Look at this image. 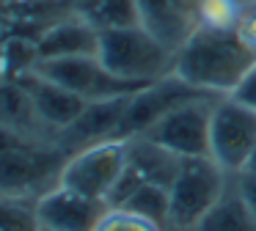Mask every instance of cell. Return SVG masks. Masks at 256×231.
I'll return each mask as SVG.
<instances>
[{"mask_svg":"<svg viewBox=\"0 0 256 231\" xmlns=\"http://www.w3.org/2000/svg\"><path fill=\"white\" fill-rule=\"evenodd\" d=\"M254 66L256 58L234 30L196 28L188 42L176 50L174 74L206 94L226 96L237 91V86L248 77Z\"/></svg>","mask_w":256,"mask_h":231,"instance_id":"6da1fadb","label":"cell"},{"mask_svg":"<svg viewBox=\"0 0 256 231\" xmlns=\"http://www.w3.org/2000/svg\"><path fill=\"white\" fill-rule=\"evenodd\" d=\"M96 58L116 77L132 82H154L174 74L176 52L168 50L160 38H154L144 25L127 22V25L100 28Z\"/></svg>","mask_w":256,"mask_h":231,"instance_id":"7a4b0ae2","label":"cell"},{"mask_svg":"<svg viewBox=\"0 0 256 231\" xmlns=\"http://www.w3.org/2000/svg\"><path fill=\"white\" fill-rule=\"evenodd\" d=\"M228 179L234 176H228L212 157H184L168 184V228L193 231L228 190Z\"/></svg>","mask_w":256,"mask_h":231,"instance_id":"3957f363","label":"cell"},{"mask_svg":"<svg viewBox=\"0 0 256 231\" xmlns=\"http://www.w3.org/2000/svg\"><path fill=\"white\" fill-rule=\"evenodd\" d=\"M66 157L69 152L52 140L22 138L0 154V192L39 198L58 184Z\"/></svg>","mask_w":256,"mask_h":231,"instance_id":"277c9868","label":"cell"},{"mask_svg":"<svg viewBox=\"0 0 256 231\" xmlns=\"http://www.w3.org/2000/svg\"><path fill=\"white\" fill-rule=\"evenodd\" d=\"M210 157L228 176H240L256 160V108L234 94L218 96L212 104Z\"/></svg>","mask_w":256,"mask_h":231,"instance_id":"5b68a950","label":"cell"},{"mask_svg":"<svg viewBox=\"0 0 256 231\" xmlns=\"http://www.w3.org/2000/svg\"><path fill=\"white\" fill-rule=\"evenodd\" d=\"M127 154H130L127 138H110V140L83 146L66 157L58 184L69 187L80 196L94 198V201L110 204L113 190L118 187L124 168H127Z\"/></svg>","mask_w":256,"mask_h":231,"instance_id":"8992f818","label":"cell"},{"mask_svg":"<svg viewBox=\"0 0 256 231\" xmlns=\"http://www.w3.org/2000/svg\"><path fill=\"white\" fill-rule=\"evenodd\" d=\"M34 72L42 77L58 82V86L74 91L86 102H102V99H116L130 96L146 88L149 82H132L116 77L96 55H74V58H50V60H36Z\"/></svg>","mask_w":256,"mask_h":231,"instance_id":"52a82bcc","label":"cell"},{"mask_svg":"<svg viewBox=\"0 0 256 231\" xmlns=\"http://www.w3.org/2000/svg\"><path fill=\"white\" fill-rule=\"evenodd\" d=\"M218 96H198L157 118L144 138L168 148L176 157H210V121ZM138 138V135H135Z\"/></svg>","mask_w":256,"mask_h":231,"instance_id":"ba28073f","label":"cell"},{"mask_svg":"<svg viewBox=\"0 0 256 231\" xmlns=\"http://www.w3.org/2000/svg\"><path fill=\"white\" fill-rule=\"evenodd\" d=\"M198 96H215V94H206L201 88L184 82L182 77L176 74H168L162 80L149 82L146 88H140L138 94L130 96L127 104V113L122 118V126H118V138H135V135H144L157 118L168 113V110L179 108V104L190 102V99H198Z\"/></svg>","mask_w":256,"mask_h":231,"instance_id":"9c48e42d","label":"cell"},{"mask_svg":"<svg viewBox=\"0 0 256 231\" xmlns=\"http://www.w3.org/2000/svg\"><path fill=\"white\" fill-rule=\"evenodd\" d=\"M130 140V154H127V168L124 176L118 182V187L110 196V206L122 204L135 187L140 184H162L168 187L176 176V168L182 162V157L171 154L168 148L152 143L149 138L138 135V138H127Z\"/></svg>","mask_w":256,"mask_h":231,"instance_id":"30bf717a","label":"cell"},{"mask_svg":"<svg viewBox=\"0 0 256 231\" xmlns=\"http://www.w3.org/2000/svg\"><path fill=\"white\" fill-rule=\"evenodd\" d=\"M108 206L110 204L80 196L64 184L50 187L36 198L42 228L50 231H94Z\"/></svg>","mask_w":256,"mask_h":231,"instance_id":"8fae6325","label":"cell"},{"mask_svg":"<svg viewBox=\"0 0 256 231\" xmlns=\"http://www.w3.org/2000/svg\"><path fill=\"white\" fill-rule=\"evenodd\" d=\"M135 22L176 52L198 28V0H132Z\"/></svg>","mask_w":256,"mask_h":231,"instance_id":"7c38bea8","label":"cell"},{"mask_svg":"<svg viewBox=\"0 0 256 231\" xmlns=\"http://www.w3.org/2000/svg\"><path fill=\"white\" fill-rule=\"evenodd\" d=\"M17 80L25 86V91H28L30 102H34L36 113H39V118H42V124L52 132V138H56L58 132H64L66 126H72L74 121L80 118V113L86 110V104H88L74 91L47 80V77H42L39 72H34V69L17 74Z\"/></svg>","mask_w":256,"mask_h":231,"instance_id":"4fadbf2b","label":"cell"},{"mask_svg":"<svg viewBox=\"0 0 256 231\" xmlns=\"http://www.w3.org/2000/svg\"><path fill=\"white\" fill-rule=\"evenodd\" d=\"M130 96H132V94H130ZM130 96L88 102L86 110L80 113V118L74 121L72 126H66L64 132H58V135L52 138V143H58L64 152L72 154L83 146H91V143L118 138V126H122V118H124V113H127Z\"/></svg>","mask_w":256,"mask_h":231,"instance_id":"5bb4252c","label":"cell"},{"mask_svg":"<svg viewBox=\"0 0 256 231\" xmlns=\"http://www.w3.org/2000/svg\"><path fill=\"white\" fill-rule=\"evenodd\" d=\"M34 44L39 60L96 55V50H100V28L88 16H72V20L56 22L52 28H47Z\"/></svg>","mask_w":256,"mask_h":231,"instance_id":"9a60e30c","label":"cell"},{"mask_svg":"<svg viewBox=\"0 0 256 231\" xmlns=\"http://www.w3.org/2000/svg\"><path fill=\"white\" fill-rule=\"evenodd\" d=\"M0 126L25 138L52 140V132L42 124L28 91L17 77H0Z\"/></svg>","mask_w":256,"mask_h":231,"instance_id":"2e32d148","label":"cell"},{"mask_svg":"<svg viewBox=\"0 0 256 231\" xmlns=\"http://www.w3.org/2000/svg\"><path fill=\"white\" fill-rule=\"evenodd\" d=\"M193 231H256V214L234 184L223 192V198L204 214V220Z\"/></svg>","mask_w":256,"mask_h":231,"instance_id":"e0dca14e","label":"cell"},{"mask_svg":"<svg viewBox=\"0 0 256 231\" xmlns=\"http://www.w3.org/2000/svg\"><path fill=\"white\" fill-rule=\"evenodd\" d=\"M116 206H124L130 212L140 214V218H149L154 223H160L162 228H168V214H171V204H168V187L162 184H140L124 198ZM171 231V228H168Z\"/></svg>","mask_w":256,"mask_h":231,"instance_id":"ac0fdd59","label":"cell"},{"mask_svg":"<svg viewBox=\"0 0 256 231\" xmlns=\"http://www.w3.org/2000/svg\"><path fill=\"white\" fill-rule=\"evenodd\" d=\"M0 231H42L34 196H0Z\"/></svg>","mask_w":256,"mask_h":231,"instance_id":"d6986e66","label":"cell"},{"mask_svg":"<svg viewBox=\"0 0 256 231\" xmlns=\"http://www.w3.org/2000/svg\"><path fill=\"white\" fill-rule=\"evenodd\" d=\"M245 6L240 0H198V28L210 30H234Z\"/></svg>","mask_w":256,"mask_h":231,"instance_id":"ffe728a7","label":"cell"},{"mask_svg":"<svg viewBox=\"0 0 256 231\" xmlns=\"http://www.w3.org/2000/svg\"><path fill=\"white\" fill-rule=\"evenodd\" d=\"M94 231H168V228H162L160 223L140 218V214L130 212L124 206H108Z\"/></svg>","mask_w":256,"mask_h":231,"instance_id":"44dd1931","label":"cell"},{"mask_svg":"<svg viewBox=\"0 0 256 231\" xmlns=\"http://www.w3.org/2000/svg\"><path fill=\"white\" fill-rule=\"evenodd\" d=\"M234 33H237V38L248 47V52L256 58V3H250L242 8L237 25H234Z\"/></svg>","mask_w":256,"mask_h":231,"instance_id":"7402d4cb","label":"cell"},{"mask_svg":"<svg viewBox=\"0 0 256 231\" xmlns=\"http://www.w3.org/2000/svg\"><path fill=\"white\" fill-rule=\"evenodd\" d=\"M234 179H237V190L242 192V198L248 201V206L254 209V214H256V168L242 170V174L234 176Z\"/></svg>","mask_w":256,"mask_h":231,"instance_id":"603a6c76","label":"cell"},{"mask_svg":"<svg viewBox=\"0 0 256 231\" xmlns=\"http://www.w3.org/2000/svg\"><path fill=\"white\" fill-rule=\"evenodd\" d=\"M234 96L242 99V102H245V104H250V108H256V66L248 72V77H245V80L237 86Z\"/></svg>","mask_w":256,"mask_h":231,"instance_id":"cb8c5ba5","label":"cell"},{"mask_svg":"<svg viewBox=\"0 0 256 231\" xmlns=\"http://www.w3.org/2000/svg\"><path fill=\"white\" fill-rule=\"evenodd\" d=\"M250 168H256V160H254V162H250Z\"/></svg>","mask_w":256,"mask_h":231,"instance_id":"d4e9b609","label":"cell"},{"mask_svg":"<svg viewBox=\"0 0 256 231\" xmlns=\"http://www.w3.org/2000/svg\"><path fill=\"white\" fill-rule=\"evenodd\" d=\"M42 231H50V228H42Z\"/></svg>","mask_w":256,"mask_h":231,"instance_id":"484cf974","label":"cell"},{"mask_svg":"<svg viewBox=\"0 0 256 231\" xmlns=\"http://www.w3.org/2000/svg\"><path fill=\"white\" fill-rule=\"evenodd\" d=\"M0 196H3V192H0Z\"/></svg>","mask_w":256,"mask_h":231,"instance_id":"4316f807","label":"cell"}]
</instances>
